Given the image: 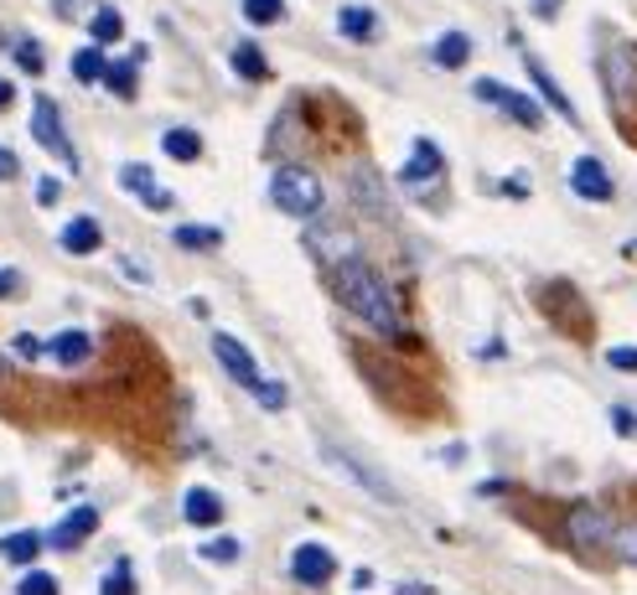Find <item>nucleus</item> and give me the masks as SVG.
Returning <instances> with one entry per match:
<instances>
[{
  "label": "nucleus",
  "mask_w": 637,
  "mask_h": 595,
  "mask_svg": "<svg viewBox=\"0 0 637 595\" xmlns=\"http://www.w3.org/2000/svg\"><path fill=\"white\" fill-rule=\"evenodd\" d=\"M332 290H337V301H343L358 322H368L379 337L389 342H404V316H399L395 295L384 285V274L368 264V259H347L332 270Z\"/></svg>",
  "instance_id": "obj_1"
},
{
  "label": "nucleus",
  "mask_w": 637,
  "mask_h": 595,
  "mask_svg": "<svg viewBox=\"0 0 637 595\" xmlns=\"http://www.w3.org/2000/svg\"><path fill=\"white\" fill-rule=\"evenodd\" d=\"M270 197H276L280 213H291V218H316L322 203H327V192L316 182V171L306 166H280L276 182H270Z\"/></svg>",
  "instance_id": "obj_2"
},
{
  "label": "nucleus",
  "mask_w": 637,
  "mask_h": 595,
  "mask_svg": "<svg viewBox=\"0 0 637 595\" xmlns=\"http://www.w3.org/2000/svg\"><path fill=\"white\" fill-rule=\"evenodd\" d=\"M606 99H612V115L637 119V42H617L606 52Z\"/></svg>",
  "instance_id": "obj_3"
},
{
  "label": "nucleus",
  "mask_w": 637,
  "mask_h": 595,
  "mask_svg": "<svg viewBox=\"0 0 637 595\" xmlns=\"http://www.w3.org/2000/svg\"><path fill=\"white\" fill-rule=\"evenodd\" d=\"M565 539L575 549H586V554H602V549H612V539H617V523H612L596 502H575V508L565 512Z\"/></svg>",
  "instance_id": "obj_4"
},
{
  "label": "nucleus",
  "mask_w": 637,
  "mask_h": 595,
  "mask_svg": "<svg viewBox=\"0 0 637 595\" xmlns=\"http://www.w3.org/2000/svg\"><path fill=\"white\" fill-rule=\"evenodd\" d=\"M32 136H36V145H47L68 171H78V151H73L68 130H63V119H57V104H52L47 94L32 104Z\"/></svg>",
  "instance_id": "obj_5"
},
{
  "label": "nucleus",
  "mask_w": 637,
  "mask_h": 595,
  "mask_svg": "<svg viewBox=\"0 0 637 595\" xmlns=\"http://www.w3.org/2000/svg\"><path fill=\"white\" fill-rule=\"evenodd\" d=\"M472 94H477V99H483V104H498L503 115H508V119H518L523 130H539V125H544V109H539V104L529 99V94H514V88L493 84V78H477V88H472Z\"/></svg>",
  "instance_id": "obj_6"
},
{
  "label": "nucleus",
  "mask_w": 637,
  "mask_h": 595,
  "mask_svg": "<svg viewBox=\"0 0 637 595\" xmlns=\"http://www.w3.org/2000/svg\"><path fill=\"white\" fill-rule=\"evenodd\" d=\"M332 575H337V560H332L327 544H295L291 549V580L295 585L322 591V585H332Z\"/></svg>",
  "instance_id": "obj_7"
},
{
  "label": "nucleus",
  "mask_w": 637,
  "mask_h": 595,
  "mask_svg": "<svg viewBox=\"0 0 637 595\" xmlns=\"http://www.w3.org/2000/svg\"><path fill=\"white\" fill-rule=\"evenodd\" d=\"M213 357H218V363H224V374L234 378V383H244L249 393H255L259 383H264V378H259V368H255V353H249V347H244L239 337L218 332V337H213Z\"/></svg>",
  "instance_id": "obj_8"
},
{
  "label": "nucleus",
  "mask_w": 637,
  "mask_h": 595,
  "mask_svg": "<svg viewBox=\"0 0 637 595\" xmlns=\"http://www.w3.org/2000/svg\"><path fill=\"white\" fill-rule=\"evenodd\" d=\"M570 187H575V197H586V203H612V176H606V166L596 155H581V161L570 166Z\"/></svg>",
  "instance_id": "obj_9"
},
{
  "label": "nucleus",
  "mask_w": 637,
  "mask_h": 595,
  "mask_svg": "<svg viewBox=\"0 0 637 595\" xmlns=\"http://www.w3.org/2000/svg\"><path fill=\"white\" fill-rule=\"evenodd\" d=\"M120 187L130 192V197H140L145 207H155V213H166V207H172V192H166V187H155L151 166H140V161L120 166Z\"/></svg>",
  "instance_id": "obj_10"
},
{
  "label": "nucleus",
  "mask_w": 637,
  "mask_h": 595,
  "mask_svg": "<svg viewBox=\"0 0 637 595\" xmlns=\"http://www.w3.org/2000/svg\"><path fill=\"white\" fill-rule=\"evenodd\" d=\"M441 166H446V161H441V145H435V140H414V155L399 166V182H404V187L435 182V176H441Z\"/></svg>",
  "instance_id": "obj_11"
},
{
  "label": "nucleus",
  "mask_w": 637,
  "mask_h": 595,
  "mask_svg": "<svg viewBox=\"0 0 637 595\" xmlns=\"http://www.w3.org/2000/svg\"><path fill=\"white\" fill-rule=\"evenodd\" d=\"M182 518H187L192 528H218L224 523V497L213 493V487H187V497H182Z\"/></svg>",
  "instance_id": "obj_12"
},
{
  "label": "nucleus",
  "mask_w": 637,
  "mask_h": 595,
  "mask_svg": "<svg viewBox=\"0 0 637 595\" xmlns=\"http://www.w3.org/2000/svg\"><path fill=\"white\" fill-rule=\"evenodd\" d=\"M94 528H99V508H73L68 518H63V523L47 533V544L52 549H78L88 533H94Z\"/></svg>",
  "instance_id": "obj_13"
},
{
  "label": "nucleus",
  "mask_w": 637,
  "mask_h": 595,
  "mask_svg": "<svg viewBox=\"0 0 637 595\" xmlns=\"http://www.w3.org/2000/svg\"><path fill=\"white\" fill-rule=\"evenodd\" d=\"M47 357H52V363H63V368H78V363L94 357V337L78 332V326H73V332H57V337L47 342Z\"/></svg>",
  "instance_id": "obj_14"
},
{
  "label": "nucleus",
  "mask_w": 637,
  "mask_h": 595,
  "mask_svg": "<svg viewBox=\"0 0 637 595\" xmlns=\"http://www.w3.org/2000/svg\"><path fill=\"white\" fill-rule=\"evenodd\" d=\"M57 244H63L68 255H99V244H104L99 218H68V228L57 234Z\"/></svg>",
  "instance_id": "obj_15"
},
{
  "label": "nucleus",
  "mask_w": 637,
  "mask_h": 595,
  "mask_svg": "<svg viewBox=\"0 0 637 595\" xmlns=\"http://www.w3.org/2000/svg\"><path fill=\"white\" fill-rule=\"evenodd\" d=\"M523 68H529V78H535V88H539V94H544V104H550L554 115H560V119H570V125H575V109H570V99H565V94H560V84H554V78H550V68L539 63L535 52L523 57Z\"/></svg>",
  "instance_id": "obj_16"
},
{
  "label": "nucleus",
  "mask_w": 637,
  "mask_h": 595,
  "mask_svg": "<svg viewBox=\"0 0 637 595\" xmlns=\"http://www.w3.org/2000/svg\"><path fill=\"white\" fill-rule=\"evenodd\" d=\"M337 32H343L347 42H374V36H379V17H374L368 6H343V11H337Z\"/></svg>",
  "instance_id": "obj_17"
},
{
  "label": "nucleus",
  "mask_w": 637,
  "mask_h": 595,
  "mask_svg": "<svg viewBox=\"0 0 637 595\" xmlns=\"http://www.w3.org/2000/svg\"><path fill=\"white\" fill-rule=\"evenodd\" d=\"M327 461H332V466H343V472L353 476L358 487H368V493H374V497H384V502H395V487H389L384 476H374V472H368V466H358V461H353V456H343L337 445H327Z\"/></svg>",
  "instance_id": "obj_18"
},
{
  "label": "nucleus",
  "mask_w": 637,
  "mask_h": 595,
  "mask_svg": "<svg viewBox=\"0 0 637 595\" xmlns=\"http://www.w3.org/2000/svg\"><path fill=\"white\" fill-rule=\"evenodd\" d=\"M140 63H145V47H136L125 63H109V73H104V84H109V94L115 99H136V73Z\"/></svg>",
  "instance_id": "obj_19"
},
{
  "label": "nucleus",
  "mask_w": 637,
  "mask_h": 595,
  "mask_svg": "<svg viewBox=\"0 0 637 595\" xmlns=\"http://www.w3.org/2000/svg\"><path fill=\"white\" fill-rule=\"evenodd\" d=\"M311 244H316V255L327 259L332 270H337V264H347V259H358V249H353V238H347L343 228H316V234H311Z\"/></svg>",
  "instance_id": "obj_20"
},
{
  "label": "nucleus",
  "mask_w": 637,
  "mask_h": 595,
  "mask_svg": "<svg viewBox=\"0 0 637 595\" xmlns=\"http://www.w3.org/2000/svg\"><path fill=\"white\" fill-rule=\"evenodd\" d=\"M42 544H47V539H42V533H32V528L6 533V539H0V560H6V564H32L36 554H42Z\"/></svg>",
  "instance_id": "obj_21"
},
{
  "label": "nucleus",
  "mask_w": 637,
  "mask_h": 595,
  "mask_svg": "<svg viewBox=\"0 0 637 595\" xmlns=\"http://www.w3.org/2000/svg\"><path fill=\"white\" fill-rule=\"evenodd\" d=\"M466 57H472V36L466 32H446L435 42V68H466Z\"/></svg>",
  "instance_id": "obj_22"
},
{
  "label": "nucleus",
  "mask_w": 637,
  "mask_h": 595,
  "mask_svg": "<svg viewBox=\"0 0 637 595\" xmlns=\"http://www.w3.org/2000/svg\"><path fill=\"white\" fill-rule=\"evenodd\" d=\"M88 32H94L99 47H109V42H120V36H125V17L115 11V6H99V11L88 17Z\"/></svg>",
  "instance_id": "obj_23"
},
{
  "label": "nucleus",
  "mask_w": 637,
  "mask_h": 595,
  "mask_svg": "<svg viewBox=\"0 0 637 595\" xmlns=\"http://www.w3.org/2000/svg\"><path fill=\"white\" fill-rule=\"evenodd\" d=\"M234 73L249 78V84H259V78H270V63H264V52H259L255 42H239V47H234Z\"/></svg>",
  "instance_id": "obj_24"
},
{
  "label": "nucleus",
  "mask_w": 637,
  "mask_h": 595,
  "mask_svg": "<svg viewBox=\"0 0 637 595\" xmlns=\"http://www.w3.org/2000/svg\"><path fill=\"white\" fill-rule=\"evenodd\" d=\"M161 151L172 155V161H197V155H203V136H197V130H166V136H161Z\"/></svg>",
  "instance_id": "obj_25"
},
{
  "label": "nucleus",
  "mask_w": 637,
  "mask_h": 595,
  "mask_svg": "<svg viewBox=\"0 0 637 595\" xmlns=\"http://www.w3.org/2000/svg\"><path fill=\"white\" fill-rule=\"evenodd\" d=\"M172 238H176V249H218V244H224V234L207 228V223H182Z\"/></svg>",
  "instance_id": "obj_26"
},
{
  "label": "nucleus",
  "mask_w": 637,
  "mask_h": 595,
  "mask_svg": "<svg viewBox=\"0 0 637 595\" xmlns=\"http://www.w3.org/2000/svg\"><path fill=\"white\" fill-rule=\"evenodd\" d=\"M6 47H11V57H17V63L32 73V78H42V73H47V57H42V47H36L32 36H6Z\"/></svg>",
  "instance_id": "obj_27"
},
{
  "label": "nucleus",
  "mask_w": 637,
  "mask_h": 595,
  "mask_svg": "<svg viewBox=\"0 0 637 595\" xmlns=\"http://www.w3.org/2000/svg\"><path fill=\"white\" fill-rule=\"evenodd\" d=\"M104 73H109V63H104L99 47L73 52V78H78V84H104Z\"/></svg>",
  "instance_id": "obj_28"
},
{
  "label": "nucleus",
  "mask_w": 637,
  "mask_h": 595,
  "mask_svg": "<svg viewBox=\"0 0 637 595\" xmlns=\"http://www.w3.org/2000/svg\"><path fill=\"white\" fill-rule=\"evenodd\" d=\"M99 595H136V570H130V560H115V570L99 580Z\"/></svg>",
  "instance_id": "obj_29"
},
{
  "label": "nucleus",
  "mask_w": 637,
  "mask_h": 595,
  "mask_svg": "<svg viewBox=\"0 0 637 595\" xmlns=\"http://www.w3.org/2000/svg\"><path fill=\"white\" fill-rule=\"evenodd\" d=\"M285 17V0H244V21L249 26H276Z\"/></svg>",
  "instance_id": "obj_30"
},
{
  "label": "nucleus",
  "mask_w": 637,
  "mask_h": 595,
  "mask_svg": "<svg viewBox=\"0 0 637 595\" xmlns=\"http://www.w3.org/2000/svg\"><path fill=\"white\" fill-rule=\"evenodd\" d=\"M197 554H203L207 564H234V560H239V554H244V544H239V539H228V533H224V539H207V544L197 549Z\"/></svg>",
  "instance_id": "obj_31"
},
{
  "label": "nucleus",
  "mask_w": 637,
  "mask_h": 595,
  "mask_svg": "<svg viewBox=\"0 0 637 595\" xmlns=\"http://www.w3.org/2000/svg\"><path fill=\"white\" fill-rule=\"evenodd\" d=\"M17 595H57V575H47V570H26V575L17 580Z\"/></svg>",
  "instance_id": "obj_32"
},
{
  "label": "nucleus",
  "mask_w": 637,
  "mask_h": 595,
  "mask_svg": "<svg viewBox=\"0 0 637 595\" xmlns=\"http://www.w3.org/2000/svg\"><path fill=\"white\" fill-rule=\"evenodd\" d=\"M612 549H617L622 564H637V518H633V523H617V539H612Z\"/></svg>",
  "instance_id": "obj_33"
},
{
  "label": "nucleus",
  "mask_w": 637,
  "mask_h": 595,
  "mask_svg": "<svg viewBox=\"0 0 637 595\" xmlns=\"http://www.w3.org/2000/svg\"><path fill=\"white\" fill-rule=\"evenodd\" d=\"M255 399H259L264 409H285V399H291V393H285V383H276V378H264V383L255 389Z\"/></svg>",
  "instance_id": "obj_34"
},
{
  "label": "nucleus",
  "mask_w": 637,
  "mask_h": 595,
  "mask_svg": "<svg viewBox=\"0 0 637 595\" xmlns=\"http://www.w3.org/2000/svg\"><path fill=\"white\" fill-rule=\"evenodd\" d=\"M606 363H612L617 374H637V347H612V353H606Z\"/></svg>",
  "instance_id": "obj_35"
},
{
  "label": "nucleus",
  "mask_w": 637,
  "mask_h": 595,
  "mask_svg": "<svg viewBox=\"0 0 637 595\" xmlns=\"http://www.w3.org/2000/svg\"><path fill=\"white\" fill-rule=\"evenodd\" d=\"M57 197H63V187H57V176H42V182H36V203L52 207Z\"/></svg>",
  "instance_id": "obj_36"
},
{
  "label": "nucleus",
  "mask_w": 637,
  "mask_h": 595,
  "mask_svg": "<svg viewBox=\"0 0 637 595\" xmlns=\"http://www.w3.org/2000/svg\"><path fill=\"white\" fill-rule=\"evenodd\" d=\"M612 430L617 435H637V414L633 409H612Z\"/></svg>",
  "instance_id": "obj_37"
},
{
  "label": "nucleus",
  "mask_w": 637,
  "mask_h": 595,
  "mask_svg": "<svg viewBox=\"0 0 637 595\" xmlns=\"http://www.w3.org/2000/svg\"><path fill=\"white\" fill-rule=\"evenodd\" d=\"M11 353H21V357H42V353H47V342H36V337H26V332H21V337L11 342Z\"/></svg>",
  "instance_id": "obj_38"
},
{
  "label": "nucleus",
  "mask_w": 637,
  "mask_h": 595,
  "mask_svg": "<svg viewBox=\"0 0 637 595\" xmlns=\"http://www.w3.org/2000/svg\"><path fill=\"white\" fill-rule=\"evenodd\" d=\"M529 6H535V17H539V21H554V17H560V6H565V0H529Z\"/></svg>",
  "instance_id": "obj_39"
},
{
  "label": "nucleus",
  "mask_w": 637,
  "mask_h": 595,
  "mask_svg": "<svg viewBox=\"0 0 637 595\" xmlns=\"http://www.w3.org/2000/svg\"><path fill=\"white\" fill-rule=\"evenodd\" d=\"M17 171H21L17 151H6V145H0V182H6V176H17Z\"/></svg>",
  "instance_id": "obj_40"
},
{
  "label": "nucleus",
  "mask_w": 637,
  "mask_h": 595,
  "mask_svg": "<svg viewBox=\"0 0 637 595\" xmlns=\"http://www.w3.org/2000/svg\"><path fill=\"white\" fill-rule=\"evenodd\" d=\"M17 285H21L17 270H0V301H6V295H17Z\"/></svg>",
  "instance_id": "obj_41"
},
{
  "label": "nucleus",
  "mask_w": 637,
  "mask_h": 595,
  "mask_svg": "<svg viewBox=\"0 0 637 595\" xmlns=\"http://www.w3.org/2000/svg\"><path fill=\"white\" fill-rule=\"evenodd\" d=\"M11 99H17V88H11V84H6V78H0V109H6V104H11Z\"/></svg>",
  "instance_id": "obj_42"
},
{
  "label": "nucleus",
  "mask_w": 637,
  "mask_h": 595,
  "mask_svg": "<svg viewBox=\"0 0 637 595\" xmlns=\"http://www.w3.org/2000/svg\"><path fill=\"white\" fill-rule=\"evenodd\" d=\"M0 368H6V363H0Z\"/></svg>",
  "instance_id": "obj_43"
}]
</instances>
